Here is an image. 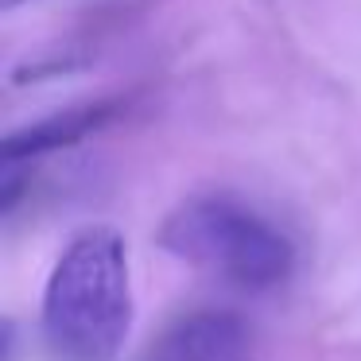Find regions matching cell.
I'll return each mask as SVG.
<instances>
[{"instance_id": "1", "label": "cell", "mask_w": 361, "mask_h": 361, "mask_svg": "<svg viewBox=\"0 0 361 361\" xmlns=\"http://www.w3.org/2000/svg\"><path fill=\"white\" fill-rule=\"evenodd\" d=\"M43 338L63 361H113L133 326L128 252L113 226H90L59 252L43 288Z\"/></svg>"}, {"instance_id": "2", "label": "cell", "mask_w": 361, "mask_h": 361, "mask_svg": "<svg viewBox=\"0 0 361 361\" xmlns=\"http://www.w3.org/2000/svg\"><path fill=\"white\" fill-rule=\"evenodd\" d=\"M159 245L183 264L241 291L283 288L295 272V245L264 214L233 195H195L167 214Z\"/></svg>"}, {"instance_id": "4", "label": "cell", "mask_w": 361, "mask_h": 361, "mask_svg": "<svg viewBox=\"0 0 361 361\" xmlns=\"http://www.w3.org/2000/svg\"><path fill=\"white\" fill-rule=\"evenodd\" d=\"M121 113V102H86V105H74V109L63 113H51V117L35 121V125H24L16 133L4 136L0 144V164H27V159H39L51 156V152H63L82 144L86 136L102 133L105 125H113Z\"/></svg>"}, {"instance_id": "3", "label": "cell", "mask_w": 361, "mask_h": 361, "mask_svg": "<svg viewBox=\"0 0 361 361\" xmlns=\"http://www.w3.org/2000/svg\"><path fill=\"white\" fill-rule=\"evenodd\" d=\"M252 338L229 311H190L152 345V361H249Z\"/></svg>"}, {"instance_id": "5", "label": "cell", "mask_w": 361, "mask_h": 361, "mask_svg": "<svg viewBox=\"0 0 361 361\" xmlns=\"http://www.w3.org/2000/svg\"><path fill=\"white\" fill-rule=\"evenodd\" d=\"M20 4H27V0H0V8H4V12H12V8H20Z\"/></svg>"}]
</instances>
